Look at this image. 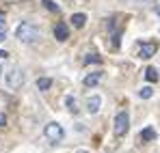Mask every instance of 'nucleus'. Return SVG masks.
<instances>
[{"label":"nucleus","instance_id":"obj_1","mask_svg":"<svg viewBox=\"0 0 160 153\" xmlns=\"http://www.w3.org/2000/svg\"><path fill=\"white\" fill-rule=\"evenodd\" d=\"M15 37L22 43H35L41 37V32H39V28L32 24V22H22V24L15 28Z\"/></svg>","mask_w":160,"mask_h":153},{"label":"nucleus","instance_id":"obj_2","mask_svg":"<svg viewBox=\"0 0 160 153\" xmlns=\"http://www.w3.org/2000/svg\"><path fill=\"white\" fill-rule=\"evenodd\" d=\"M43 134H46V138H48L52 145L61 142V140L65 138V129L61 127L58 123H48V125H46V129H43Z\"/></svg>","mask_w":160,"mask_h":153},{"label":"nucleus","instance_id":"obj_3","mask_svg":"<svg viewBox=\"0 0 160 153\" xmlns=\"http://www.w3.org/2000/svg\"><path fill=\"white\" fill-rule=\"evenodd\" d=\"M130 129V117L126 110H121L117 117H115V136H126Z\"/></svg>","mask_w":160,"mask_h":153},{"label":"nucleus","instance_id":"obj_4","mask_svg":"<svg viewBox=\"0 0 160 153\" xmlns=\"http://www.w3.org/2000/svg\"><path fill=\"white\" fill-rule=\"evenodd\" d=\"M7 84H9V88H20V86L24 84V74H22V69L13 67V69L7 74Z\"/></svg>","mask_w":160,"mask_h":153},{"label":"nucleus","instance_id":"obj_5","mask_svg":"<svg viewBox=\"0 0 160 153\" xmlns=\"http://www.w3.org/2000/svg\"><path fill=\"white\" fill-rule=\"evenodd\" d=\"M100 106H102V97L100 95H93L87 99V112L89 114H98L100 112Z\"/></svg>","mask_w":160,"mask_h":153},{"label":"nucleus","instance_id":"obj_6","mask_svg":"<svg viewBox=\"0 0 160 153\" xmlns=\"http://www.w3.org/2000/svg\"><path fill=\"white\" fill-rule=\"evenodd\" d=\"M154 54H156V43H154V41L143 43V45H141V50H138V56H141V58H152Z\"/></svg>","mask_w":160,"mask_h":153},{"label":"nucleus","instance_id":"obj_7","mask_svg":"<svg viewBox=\"0 0 160 153\" xmlns=\"http://www.w3.org/2000/svg\"><path fill=\"white\" fill-rule=\"evenodd\" d=\"M54 37H56V41H65V39L69 37V28H67V24L58 22V24L54 26Z\"/></svg>","mask_w":160,"mask_h":153},{"label":"nucleus","instance_id":"obj_8","mask_svg":"<svg viewBox=\"0 0 160 153\" xmlns=\"http://www.w3.org/2000/svg\"><path fill=\"white\" fill-rule=\"evenodd\" d=\"M100 80H102V74H100V71H95V74H89V76L84 78V86H95Z\"/></svg>","mask_w":160,"mask_h":153},{"label":"nucleus","instance_id":"obj_9","mask_svg":"<svg viewBox=\"0 0 160 153\" xmlns=\"http://www.w3.org/2000/svg\"><path fill=\"white\" fill-rule=\"evenodd\" d=\"M84 22H87V15H84V13H74V15H72V24L76 26V28H82Z\"/></svg>","mask_w":160,"mask_h":153},{"label":"nucleus","instance_id":"obj_10","mask_svg":"<svg viewBox=\"0 0 160 153\" xmlns=\"http://www.w3.org/2000/svg\"><path fill=\"white\" fill-rule=\"evenodd\" d=\"M50 86H52V80H50V78H39V80H37V88H39V91H48Z\"/></svg>","mask_w":160,"mask_h":153},{"label":"nucleus","instance_id":"obj_11","mask_svg":"<svg viewBox=\"0 0 160 153\" xmlns=\"http://www.w3.org/2000/svg\"><path fill=\"white\" fill-rule=\"evenodd\" d=\"M154 138H156V131L152 127H145L141 131V140H154Z\"/></svg>","mask_w":160,"mask_h":153},{"label":"nucleus","instance_id":"obj_12","mask_svg":"<svg viewBox=\"0 0 160 153\" xmlns=\"http://www.w3.org/2000/svg\"><path fill=\"white\" fill-rule=\"evenodd\" d=\"M65 103H67V110H69V112H74V114L78 112V102H76V99H74L72 95H69V97L65 99Z\"/></svg>","mask_w":160,"mask_h":153},{"label":"nucleus","instance_id":"obj_13","mask_svg":"<svg viewBox=\"0 0 160 153\" xmlns=\"http://www.w3.org/2000/svg\"><path fill=\"white\" fill-rule=\"evenodd\" d=\"M145 78H147L149 82H156V80H158V71H156L154 67H147V69H145Z\"/></svg>","mask_w":160,"mask_h":153},{"label":"nucleus","instance_id":"obj_14","mask_svg":"<svg viewBox=\"0 0 160 153\" xmlns=\"http://www.w3.org/2000/svg\"><path fill=\"white\" fill-rule=\"evenodd\" d=\"M152 95H154V88H152V86H143V88L138 91V97H143V99H149Z\"/></svg>","mask_w":160,"mask_h":153},{"label":"nucleus","instance_id":"obj_15","mask_svg":"<svg viewBox=\"0 0 160 153\" xmlns=\"http://www.w3.org/2000/svg\"><path fill=\"white\" fill-rule=\"evenodd\" d=\"M84 63H102V58H100L98 54H89V56L84 58Z\"/></svg>","mask_w":160,"mask_h":153},{"label":"nucleus","instance_id":"obj_16","mask_svg":"<svg viewBox=\"0 0 160 153\" xmlns=\"http://www.w3.org/2000/svg\"><path fill=\"white\" fill-rule=\"evenodd\" d=\"M43 4H46L48 11H58V4H54L52 0H43Z\"/></svg>","mask_w":160,"mask_h":153},{"label":"nucleus","instance_id":"obj_17","mask_svg":"<svg viewBox=\"0 0 160 153\" xmlns=\"http://www.w3.org/2000/svg\"><path fill=\"white\" fill-rule=\"evenodd\" d=\"M4 39H7V28H4V26L0 24V43H2Z\"/></svg>","mask_w":160,"mask_h":153},{"label":"nucleus","instance_id":"obj_18","mask_svg":"<svg viewBox=\"0 0 160 153\" xmlns=\"http://www.w3.org/2000/svg\"><path fill=\"white\" fill-rule=\"evenodd\" d=\"M4 125H7V117H4V114H0V127H4Z\"/></svg>","mask_w":160,"mask_h":153},{"label":"nucleus","instance_id":"obj_19","mask_svg":"<svg viewBox=\"0 0 160 153\" xmlns=\"http://www.w3.org/2000/svg\"><path fill=\"white\" fill-rule=\"evenodd\" d=\"M0 24H4V11H0Z\"/></svg>","mask_w":160,"mask_h":153},{"label":"nucleus","instance_id":"obj_20","mask_svg":"<svg viewBox=\"0 0 160 153\" xmlns=\"http://www.w3.org/2000/svg\"><path fill=\"white\" fill-rule=\"evenodd\" d=\"M7 56H9L7 52H2V50H0V58H7Z\"/></svg>","mask_w":160,"mask_h":153},{"label":"nucleus","instance_id":"obj_21","mask_svg":"<svg viewBox=\"0 0 160 153\" xmlns=\"http://www.w3.org/2000/svg\"><path fill=\"white\" fill-rule=\"evenodd\" d=\"M138 2H143V0H138ZM147 2H154V0H147Z\"/></svg>","mask_w":160,"mask_h":153},{"label":"nucleus","instance_id":"obj_22","mask_svg":"<svg viewBox=\"0 0 160 153\" xmlns=\"http://www.w3.org/2000/svg\"><path fill=\"white\" fill-rule=\"evenodd\" d=\"M0 76H2V67H0Z\"/></svg>","mask_w":160,"mask_h":153},{"label":"nucleus","instance_id":"obj_23","mask_svg":"<svg viewBox=\"0 0 160 153\" xmlns=\"http://www.w3.org/2000/svg\"><path fill=\"white\" fill-rule=\"evenodd\" d=\"M158 15H160V7H158Z\"/></svg>","mask_w":160,"mask_h":153},{"label":"nucleus","instance_id":"obj_24","mask_svg":"<svg viewBox=\"0 0 160 153\" xmlns=\"http://www.w3.org/2000/svg\"><path fill=\"white\" fill-rule=\"evenodd\" d=\"M78 153H87V151H78Z\"/></svg>","mask_w":160,"mask_h":153}]
</instances>
